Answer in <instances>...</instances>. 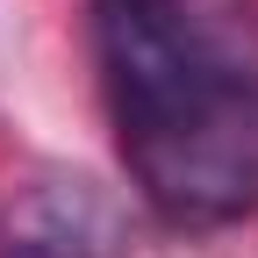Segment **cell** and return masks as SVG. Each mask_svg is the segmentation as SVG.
<instances>
[{"instance_id": "cell-1", "label": "cell", "mask_w": 258, "mask_h": 258, "mask_svg": "<svg viewBox=\"0 0 258 258\" xmlns=\"http://www.w3.org/2000/svg\"><path fill=\"white\" fill-rule=\"evenodd\" d=\"M93 50L144 201L179 230L258 215V0H93Z\"/></svg>"}, {"instance_id": "cell-2", "label": "cell", "mask_w": 258, "mask_h": 258, "mask_svg": "<svg viewBox=\"0 0 258 258\" xmlns=\"http://www.w3.org/2000/svg\"><path fill=\"white\" fill-rule=\"evenodd\" d=\"M129 208L86 172H29L0 194V258H122Z\"/></svg>"}]
</instances>
